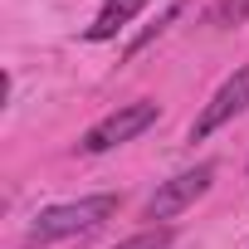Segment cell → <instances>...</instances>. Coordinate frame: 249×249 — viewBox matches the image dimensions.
<instances>
[{"mask_svg": "<svg viewBox=\"0 0 249 249\" xmlns=\"http://www.w3.org/2000/svg\"><path fill=\"white\" fill-rule=\"evenodd\" d=\"M147 5H152V0H107V5L98 10V20L88 25V39H93V44H103V39H112V35H117L122 25H127L132 15H142Z\"/></svg>", "mask_w": 249, "mask_h": 249, "instance_id": "obj_5", "label": "cell"}, {"mask_svg": "<svg viewBox=\"0 0 249 249\" xmlns=\"http://www.w3.org/2000/svg\"><path fill=\"white\" fill-rule=\"evenodd\" d=\"M210 181H215V166H210V161H200V166L171 176V181L157 186V196L147 200V220H171V215H181L191 200H200V196L210 191Z\"/></svg>", "mask_w": 249, "mask_h": 249, "instance_id": "obj_3", "label": "cell"}, {"mask_svg": "<svg viewBox=\"0 0 249 249\" xmlns=\"http://www.w3.org/2000/svg\"><path fill=\"white\" fill-rule=\"evenodd\" d=\"M244 107H249V64H244L239 73H230V78L220 83V93L200 107V117L191 122V142H205L215 127H225V122H230V117H239Z\"/></svg>", "mask_w": 249, "mask_h": 249, "instance_id": "obj_4", "label": "cell"}, {"mask_svg": "<svg viewBox=\"0 0 249 249\" xmlns=\"http://www.w3.org/2000/svg\"><path fill=\"white\" fill-rule=\"evenodd\" d=\"M181 15H186V0H171V5H166V15H161V20H157L152 30H142V35H137V39L127 44V59H132V54H142V49H147V44H152V39H157V35L166 30V25H176Z\"/></svg>", "mask_w": 249, "mask_h": 249, "instance_id": "obj_6", "label": "cell"}, {"mask_svg": "<svg viewBox=\"0 0 249 249\" xmlns=\"http://www.w3.org/2000/svg\"><path fill=\"white\" fill-rule=\"evenodd\" d=\"M107 215H117V196H83V200H69V205H49V210L35 215L30 239H35V244H49V239L93 230V225H103Z\"/></svg>", "mask_w": 249, "mask_h": 249, "instance_id": "obj_1", "label": "cell"}, {"mask_svg": "<svg viewBox=\"0 0 249 249\" xmlns=\"http://www.w3.org/2000/svg\"><path fill=\"white\" fill-rule=\"evenodd\" d=\"M249 20V0H220V5L210 10V25L230 30V25H244Z\"/></svg>", "mask_w": 249, "mask_h": 249, "instance_id": "obj_7", "label": "cell"}, {"mask_svg": "<svg viewBox=\"0 0 249 249\" xmlns=\"http://www.w3.org/2000/svg\"><path fill=\"white\" fill-rule=\"evenodd\" d=\"M166 244H171V230H166V225H157V230H142V234H132V239L112 244V249H166Z\"/></svg>", "mask_w": 249, "mask_h": 249, "instance_id": "obj_8", "label": "cell"}, {"mask_svg": "<svg viewBox=\"0 0 249 249\" xmlns=\"http://www.w3.org/2000/svg\"><path fill=\"white\" fill-rule=\"evenodd\" d=\"M157 112H161V107H157V103H147V98H142V103H122L117 112H107V117L98 122V127H88V137H83L78 147H83L88 157L112 152V147H122V142H132L137 132H147L152 122H157Z\"/></svg>", "mask_w": 249, "mask_h": 249, "instance_id": "obj_2", "label": "cell"}]
</instances>
